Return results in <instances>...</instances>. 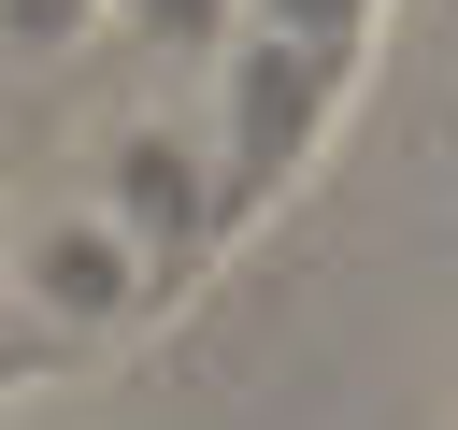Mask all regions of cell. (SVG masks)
<instances>
[{
    "instance_id": "cell-1",
    "label": "cell",
    "mask_w": 458,
    "mask_h": 430,
    "mask_svg": "<svg viewBox=\"0 0 458 430\" xmlns=\"http://www.w3.org/2000/svg\"><path fill=\"white\" fill-rule=\"evenodd\" d=\"M157 301V258L86 186H0V315L29 344H114Z\"/></svg>"
},
{
    "instance_id": "cell-2",
    "label": "cell",
    "mask_w": 458,
    "mask_h": 430,
    "mask_svg": "<svg viewBox=\"0 0 458 430\" xmlns=\"http://www.w3.org/2000/svg\"><path fill=\"white\" fill-rule=\"evenodd\" d=\"M143 258H157V287H186L200 272V244L229 229V158H215V129L200 115H172V100H129V115H100V143H86V172H72Z\"/></svg>"
},
{
    "instance_id": "cell-3",
    "label": "cell",
    "mask_w": 458,
    "mask_h": 430,
    "mask_svg": "<svg viewBox=\"0 0 458 430\" xmlns=\"http://www.w3.org/2000/svg\"><path fill=\"white\" fill-rule=\"evenodd\" d=\"M114 29H129L157 72H200V57L243 43V0H114Z\"/></svg>"
},
{
    "instance_id": "cell-4",
    "label": "cell",
    "mask_w": 458,
    "mask_h": 430,
    "mask_svg": "<svg viewBox=\"0 0 458 430\" xmlns=\"http://www.w3.org/2000/svg\"><path fill=\"white\" fill-rule=\"evenodd\" d=\"M114 29V0H0V72H72Z\"/></svg>"
}]
</instances>
